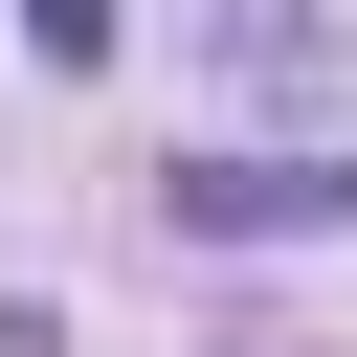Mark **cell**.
<instances>
[{"label": "cell", "mask_w": 357, "mask_h": 357, "mask_svg": "<svg viewBox=\"0 0 357 357\" xmlns=\"http://www.w3.org/2000/svg\"><path fill=\"white\" fill-rule=\"evenodd\" d=\"M156 223L178 245H312V223H357V156H178Z\"/></svg>", "instance_id": "cell-1"}, {"label": "cell", "mask_w": 357, "mask_h": 357, "mask_svg": "<svg viewBox=\"0 0 357 357\" xmlns=\"http://www.w3.org/2000/svg\"><path fill=\"white\" fill-rule=\"evenodd\" d=\"M22 45L45 67H112V0H22Z\"/></svg>", "instance_id": "cell-2"}]
</instances>
